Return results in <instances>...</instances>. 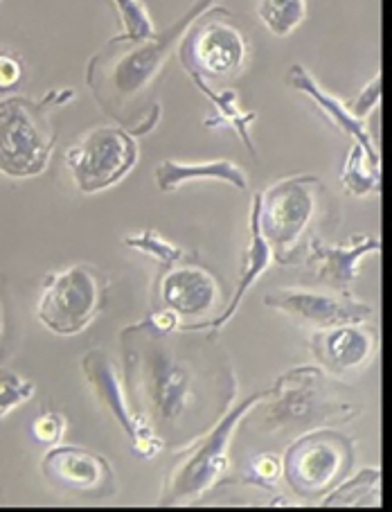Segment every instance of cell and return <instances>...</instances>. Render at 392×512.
Segmentation results:
<instances>
[{
	"label": "cell",
	"instance_id": "10",
	"mask_svg": "<svg viewBox=\"0 0 392 512\" xmlns=\"http://www.w3.org/2000/svg\"><path fill=\"white\" fill-rule=\"evenodd\" d=\"M138 161V143L122 127H97L66 152V165L79 192L93 194L111 188Z\"/></svg>",
	"mask_w": 392,
	"mask_h": 512
},
{
	"label": "cell",
	"instance_id": "2",
	"mask_svg": "<svg viewBox=\"0 0 392 512\" xmlns=\"http://www.w3.org/2000/svg\"><path fill=\"white\" fill-rule=\"evenodd\" d=\"M361 413L363 406L347 400L325 370L298 366L275 379V386L246 416L257 420L264 436L289 443L314 429L347 425Z\"/></svg>",
	"mask_w": 392,
	"mask_h": 512
},
{
	"label": "cell",
	"instance_id": "7",
	"mask_svg": "<svg viewBox=\"0 0 392 512\" xmlns=\"http://www.w3.org/2000/svg\"><path fill=\"white\" fill-rule=\"evenodd\" d=\"M354 465V443L334 427L314 429L293 440L282 458V476L298 497L323 499L343 483Z\"/></svg>",
	"mask_w": 392,
	"mask_h": 512
},
{
	"label": "cell",
	"instance_id": "22",
	"mask_svg": "<svg viewBox=\"0 0 392 512\" xmlns=\"http://www.w3.org/2000/svg\"><path fill=\"white\" fill-rule=\"evenodd\" d=\"M341 183L352 197H365V194L379 192L381 188V170L372 165L370 156L365 154V149L359 143L352 145L350 154L345 158Z\"/></svg>",
	"mask_w": 392,
	"mask_h": 512
},
{
	"label": "cell",
	"instance_id": "5",
	"mask_svg": "<svg viewBox=\"0 0 392 512\" xmlns=\"http://www.w3.org/2000/svg\"><path fill=\"white\" fill-rule=\"evenodd\" d=\"M325 188L318 176H289L269 190L260 192L257 222L266 244L271 246L273 260L280 267L298 264L311 228L323 213Z\"/></svg>",
	"mask_w": 392,
	"mask_h": 512
},
{
	"label": "cell",
	"instance_id": "26",
	"mask_svg": "<svg viewBox=\"0 0 392 512\" xmlns=\"http://www.w3.org/2000/svg\"><path fill=\"white\" fill-rule=\"evenodd\" d=\"M34 397V384L23 379L12 370L0 368V420L10 416L21 404L30 402Z\"/></svg>",
	"mask_w": 392,
	"mask_h": 512
},
{
	"label": "cell",
	"instance_id": "11",
	"mask_svg": "<svg viewBox=\"0 0 392 512\" xmlns=\"http://www.w3.org/2000/svg\"><path fill=\"white\" fill-rule=\"evenodd\" d=\"M43 476L52 488L84 501L111 499L115 494V474L104 456L82 447H57L43 456Z\"/></svg>",
	"mask_w": 392,
	"mask_h": 512
},
{
	"label": "cell",
	"instance_id": "30",
	"mask_svg": "<svg viewBox=\"0 0 392 512\" xmlns=\"http://www.w3.org/2000/svg\"><path fill=\"white\" fill-rule=\"evenodd\" d=\"M23 61L14 52L0 50V93L14 91L23 82Z\"/></svg>",
	"mask_w": 392,
	"mask_h": 512
},
{
	"label": "cell",
	"instance_id": "21",
	"mask_svg": "<svg viewBox=\"0 0 392 512\" xmlns=\"http://www.w3.org/2000/svg\"><path fill=\"white\" fill-rule=\"evenodd\" d=\"M323 508H379L381 506V470L365 467L354 479L338 483L332 492H327Z\"/></svg>",
	"mask_w": 392,
	"mask_h": 512
},
{
	"label": "cell",
	"instance_id": "19",
	"mask_svg": "<svg viewBox=\"0 0 392 512\" xmlns=\"http://www.w3.org/2000/svg\"><path fill=\"white\" fill-rule=\"evenodd\" d=\"M224 181L237 190L248 188L246 172L233 161H206V163H178L160 161L156 165V183L160 192H176L187 181Z\"/></svg>",
	"mask_w": 392,
	"mask_h": 512
},
{
	"label": "cell",
	"instance_id": "24",
	"mask_svg": "<svg viewBox=\"0 0 392 512\" xmlns=\"http://www.w3.org/2000/svg\"><path fill=\"white\" fill-rule=\"evenodd\" d=\"M113 3L118 7L122 21V34L113 37V43H140L154 37V23L140 0H113Z\"/></svg>",
	"mask_w": 392,
	"mask_h": 512
},
{
	"label": "cell",
	"instance_id": "8",
	"mask_svg": "<svg viewBox=\"0 0 392 512\" xmlns=\"http://www.w3.org/2000/svg\"><path fill=\"white\" fill-rule=\"evenodd\" d=\"M109 298V280L91 264H73L64 271H52L43 278L39 298V321L59 337L84 332Z\"/></svg>",
	"mask_w": 392,
	"mask_h": 512
},
{
	"label": "cell",
	"instance_id": "31",
	"mask_svg": "<svg viewBox=\"0 0 392 512\" xmlns=\"http://www.w3.org/2000/svg\"><path fill=\"white\" fill-rule=\"evenodd\" d=\"M5 334H7V314H5V303H3V289H0V352L5 346Z\"/></svg>",
	"mask_w": 392,
	"mask_h": 512
},
{
	"label": "cell",
	"instance_id": "9",
	"mask_svg": "<svg viewBox=\"0 0 392 512\" xmlns=\"http://www.w3.org/2000/svg\"><path fill=\"white\" fill-rule=\"evenodd\" d=\"M228 10H215L212 14H201L187 34H183L181 64L187 75H201L203 79H233L248 59V41L244 32L233 21L219 19Z\"/></svg>",
	"mask_w": 392,
	"mask_h": 512
},
{
	"label": "cell",
	"instance_id": "15",
	"mask_svg": "<svg viewBox=\"0 0 392 512\" xmlns=\"http://www.w3.org/2000/svg\"><path fill=\"white\" fill-rule=\"evenodd\" d=\"M379 350V332L374 325L359 321L318 330L311 337V352L320 366L334 377L365 373Z\"/></svg>",
	"mask_w": 392,
	"mask_h": 512
},
{
	"label": "cell",
	"instance_id": "3",
	"mask_svg": "<svg viewBox=\"0 0 392 512\" xmlns=\"http://www.w3.org/2000/svg\"><path fill=\"white\" fill-rule=\"evenodd\" d=\"M212 3L215 0H196L183 19L176 21L167 32H156L154 37L140 43H120V46H127L124 50L113 46L111 41L100 55L91 59L86 82L100 107L111 118L120 120L122 125L127 122V111L133 104H138L147 88L154 84L158 70L163 68V61L176 39L185 34L201 14H206Z\"/></svg>",
	"mask_w": 392,
	"mask_h": 512
},
{
	"label": "cell",
	"instance_id": "27",
	"mask_svg": "<svg viewBox=\"0 0 392 512\" xmlns=\"http://www.w3.org/2000/svg\"><path fill=\"white\" fill-rule=\"evenodd\" d=\"M282 476V458L275 452H260L248 463V474L244 476L246 483L260 485L264 490H271Z\"/></svg>",
	"mask_w": 392,
	"mask_h": 512
},
{
	"label": "cell",
	"instance_id": "17",
	"mask_svg": "<svg viewBox=\"0 0 392 512\" xmlns=\"http://www.w3.org/2000/svg\"><path fill=\"white\" fill-rule=\"evenodd\" d=\"M257 210H260V194L253 197V206H251V219H248V246L242 255V276H239V282L235 287V294L230 298V303L226 305V310L219 316L210 321H196V323H181L178 328L190 330V332H203L210 328L212 332H219L224 325L233 319V314L239 310L244 296L251 291L257 280L262 278V273L269 269V264L273 262V253L271 246L266 244L264 235L260 231V222H257Z\"/></svg>",
	"mask_w": 392,
	"mask_h": 512
},
{
	"label": "cell",
	"instance_id": "29",
	"mask_svg": "<svg viewBox=\"0 0 392 512\" xmlns=\"http://www.w3.org/2000/svg\"><path fill=\"white\" fill-rule=\"evenodd\" d=\"M379 102H381V75H374L372 82L365 84L359 91V95H356L354 100L347 104V109H350L354 118L365 120L370 111L379 107Z\"/></svg>",
	"mask_w": 392,
	"mask_h": 512
},
{
	"label": "cell",
	"instance_id": "28",
	"mask_svg": "<svg viewBox=\"0 0 392 512\" xmlns=\"http://www.w3.org/2000/svg\"><path fill=\"white\" fill-rule=\"evenodd\" d=\"M66 434V416L61 411H46L32 422V436L37 443L52 447Z\"/></svg>",
	"mask_w": 392,
	"mask_h": 512
},
{
	"label": "cell",
	"instance_id": "4",
	"mask_svg": "<svg viewBox=\"0 0 392 512\" xmlns=\"http://www.w3.org/2000/svg\"><path fill=\"white\" fill-rule=\"evenodd\" d=\"M75 100L73 88L48 91L43 100L14 95L0 100V172L14 179H28L46 172L57 129L50 111Z\"/></svg>",
	"mask_w": 392,
	"mask_h": 512
},
{
	"label": "cell",
	"instance_id": "18",
	"mask_svg": "<svg viewBox=\"0 0 392 512\" xmlns=\"http://www.w3.org/2000/svg\"><path fill=\"white\" fill-rule=\"evenodd\" d=\"M287 84L293 88V91H300V93H305L307 97H311V102L316 104L318 111L323 113V116L329 122H332V125L338 131H343V134L350 136L354 143H359L365 149V154L370 156L372 165L379 167V170H381L379 149H377V145H374V140L370 138L368 129H365V122L359 120V118H354L350 109H347L345 102L336 100V97L325 93L323 88L316 84V79L307 73L305 66H300V64H293L289 68Z\"/></svg>",
	"mask_w": 392,
	"mask_h": 512
},
{
	"label": "cell",
	"instance_id": "1",
	"mask_svg": "<svg viewBox=\"0 0 392 512\" xmlns=\"http://www.w3.org/2000/svg\"><path fill=\"white\" fill-rule=\"evenodd\" d=\"M124 395L138 425L169 449H183L226 416L237 377L215 334L160 332L149 319L120 334Z\"/></svg>",
	"mask_w": 392,
	"mask_h": 512
},
{
	"label": "cell",
	"instance_id": "16",
	"mask_svg": "<svg viewBox=\"0 0 392 512\" xmlns=\"http://www.w3.org/2000/svg\"><path fill=\"white\" fill-rule=\"evenodd\" d=\"M82 370L91 384L93 393L106 411L111 413V418L118 422V425L124 429V434L129 436L133 449L136 454L142 458H154L158 452H163V445L160 440H156L149 431L142 429L138 425V420L133 418V413L129 409L127 395L122 391V384L118 375H115L111 359L106 357V352L102 350H91L82 361Z\"/></svg>",
	"mask_w": 392,
	"mask_h": 512
},
{
	"label": "cell",
	"instance_id": "13",
	"mask_svg": "<svg viewBox=\"0 0 392 512\" xmlns=\"http://www.w3.org/2000/svg\"><path fill=\"white\" fill-rule=\"evenodd\" d=\"M264 305L284 312L291 321L311 330H327L345 323L368 321L374 314L372 305L354 300L336 291H293L282 289L264 296Z\"/></svg>",
	"mask_w": 392,
	"mask_h": 512
},
{
	"label": "cell",
	"instance_id": "25",
	"mask_svg": "<svg viewBox=\"0 0 392 512\" xmlns=\"http://www.w3.org/2000/svg\"><path fill=\"white\" fill-rule=\"evenodd\" d=\"M124 246H129V249L133 251H140L145 255H151V258H156L160 264H174L178 260H185L190 258V253H187L185 249H181V246H174L169 244L163 235H160L158 231H142L140 235H129L124 237Z\"/></svg>",
	"mask_w": 392,
	"mask_h": 512
},
{
	"label": "cell",
	"instance_id": "20",
	"mask_svg": "<svg viewBox=\"0 0 392 512\" xmlns=\"http://www.w3.org/2000/svg\"><path fill=\"white\" fill-rule=\"evenodd\" d=\"M190 77H192L194 86L208 97L210 104L217 111L215 118L206 120V127H210V129L230 127L239 138H242V143L246 145L248 152L255 156L257 152H255L253 140H251V125L257 120V113L255 111H242V107H239V97H237L233 88H226V91H215V88L208 84V79H203L201 75L192 73Z\"/></svg>",
	"mask_w": 392,
	"mask_h": 512
},
{
	"label": "cell",
	"instance_id": "23",
	"mask_svg": "<svg viewBox=\"0 0 392 512\" xmlns=\"http://www.w3.org/2000/svg\"><path fill=\"white\" fill-rule=\"evenodd\" d=\"M257 14H260L266 30L282 39L298 30L300 23L305 21L307 0H260Z\"/></svg>",
	"mask_w": 392,
	"mask_h": 512
},
{
	"label": "cell",
	"instance_id": "12",
	"mask_svg": "<svg viewBox=\"0 0 392 512\" xmlns=\"http://www.w3.org/2000/svg\"><path fill=\"white\" fill-rule=\"evenodd\" d=\"M219 280L206 264L178 260L165 264L156 280V307L172 310L178 319H203L219 303Z\"/></svg>",
	"mask_w": 392,
	"mask_h": 512
},
{
	"label": "cell",
	"instance_id": "14",
	"mask_svg": "<svg viewBox=\"0 0 392 512\" xmlns=\"http://www.w3.org/2000/svg\"><path fill=\"white\" fill-rule=\"evenodd\" d=\"M381 242L374 235H352L350 242L327 244L323 237L311 235L298 264L305 276L336 294H347L352 282L359 278V262L368 253H379Z\"/></svg>",
	"mask_w": 392,
	"mask_h": 512
},
{
	"label": "cell",
	"instance_id": "6",
	"mask_svg": "<svg viewBox=\"0 0 392 512\" xmlns=\"http://www.w3.org/2000/svg\"><path fill=\"white\" fill-rule=\"evenodd\" d=\"M266 391H257L244 397L239 406L226 411L215 427L196 438L185 449L181 461H178L165 476L163 494L160 503L163 506H176L183 501H196L203 494L215 490L224 481L230 467V438H233L239 422L253 406L262 400Z\"/></svg>",
	"mask_w": 392,
	"mask_h": 512
}]
</instances>
